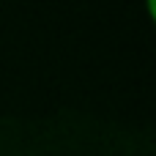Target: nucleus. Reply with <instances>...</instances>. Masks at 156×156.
I'll return each mask as SVG.
<instances>
[]
</instances>
